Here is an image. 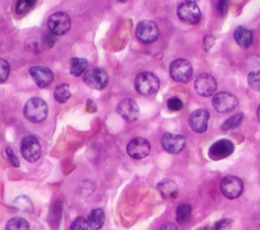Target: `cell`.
<instances>
[{
  "label": "cell",
  "mask_w": 260,
  "mask_h": 230,
  "mask_svg": "<svg viewBox=\"0 0 260 230\" xmlns=\"http://www.w3.org/2000/svg\"><path fill=\"white\" fill-rule=\"evenodd\" d=\"M20 152L26 161L36 162L42 154V148L38 139L30 135L23 137L20 142Z\"/></svg>",
  "instance_id": "8992f818"
},
{
  "label": "cell",
  "mask_w": 260,
  "mask_h": 230,
  "mask_svg": "<svg viewBox=\"0 0 260 230\" xmlns=\"http://www.w3.org/2000/svg\"><path fill=\"white\" fill-rule=\"evenodd\" d=\"M191 206L189 204H181L176 210V220L179 224H184L191 217Z\"/></svg>",
  "instance_id": "603a6c76"
},
{
  "label": "cell",
  "mask_w": 260,
  "mask_h": 230,
  "mask_svg": "<svg viewBox=\"0 0 260 230\" xmlns=\"http://www.w3.org/2000/svg\"><path fill=\"white\" fill-rule=\"evenodd\" d=\"M87 221L83 217H77L71 224V230H88Z\"/></svg>",
  "instance_id": "f546056e"
},
{
  "label": "cell",
  "mask_w": 260,
  "mask_h": 230,
  "mask_svg": "<svg viewBox=\"0 0 260 230\" xmlns=\"http://www.w3.org/2000/svg\"><path fill=\"white\" fill-rule=\"evenodd\" d=\"M117 112L128 123L134 122L139 117V106L135 100L125 98L117 105Z\"/></svg>",
  "instance_id": "5bb4252c"
},
{
  "label": "cell",
  "mask_w": 260,
  "mask_h": 230,
  "mask_svg": "<svg viewBox=\"0 0 260 230\" xmlns=\"http://www.w3.org/2000/svg\"><path fill=\"white\" fill-rule=\"evenodd\" d=\"M49 30L55 35H62L66 33L71 26V19L66 12L58 11L53 13L48 18Z\"/></svg>",
  "instance_id": "5b68a950"
},
{
  "label": "cell",
  "mask_w": 260,
  "mask_h": 230,
  "mask_svg": "<svg viewBox=\"0 0 260 230\" xmlns=\"http://www.w3.org/2000/svg\"><path fill=\"white\" fill-rule=\"evenodd\" d=\"M234 36H235V40H236L237 44L241 48L247 49L253 43V34H252V32L248 28H246V27H244L242 25H239V26L236 27V29L234 31Z\"/></svg>",
  "instance_id": "d6986e66"
},
{
  "label": "cell",
  "mask_w": 260,
  "mask_h": 230,
  "mask_svg": "<svg viewBox=\"0 0 260 230\" xmlns=\"http://www.w3.org/2000/svg\"><path fill=\"white\" fill-rule=\"evenodd\" d=\"M167 106L171 111H178L183 107V102L179 97H171L167 101Z\"/></svg>",
  "instance_id": "4dcf8cb0"
},
{
  "label": "cell",
  "mask_w": 260,
  "mask_h": 230,
  "mask_svg": "<svg viewBox=\"0 0 260 230\" xmlns=\"http://www.w3.org/2000/svg\"><path fill=\"white\" fill-rule=\"evenodd\" d=\"M135 33L143 44H151L157 39L158 27L152 20H142L137 24Z\"/></svg>",
  "instance_id": "9c48e42d"
},
{
  "label": "cell",
  "mask_w": 260,
  "mask_h": 230,
  "mask_svg": "<svg viewBox=\"0 0 260 230\" xmlns=\"http://www.w3.org/2000/svg\"><path fill=\"white\" fill-rule=\"evenodd\" d=\"M235 146L231 140L220 139L214 142L208 150V156L210 159L217 161L230 156L234 152Z\"/></svg>",
  "instance_id": "7c38bea8"
},
{
  "label": "cell",
  "mask_w": 260,
  "mask_h": 230,
  "mask_svg": "<svg viewBox=\"0 0 260 230\" xmlns=\"http://www.w3.org/2000/svg\"><path fill=\"white\" fill-rule=\"evenodd\" d=\"M178 17L189 24H196L201 19V11L199 6L194 1H184L178 5Z\"/></svg>",
  "instance_id": "277c9868"
},
{
  "label": "cell",
  "mask_w": 260,
  "mask_h": 230,
  "mask_svg": "<svg viewBox=\"0 0 260 230\" xmlns=\"http://www.w3.org/2000/svg\"><path fill=\"white\" fill-rule=\"evenodd\" d=\"M257 118H258V120L260 122V105L258 106V109H257Z\"/></svg>",
  "instance_id": "f35d334b"
},
{
  "label": "cell",
  "mask_w": 260,
  "mask_h": 230,
  "mask_svg": "<svg viewBox=\"0 0 260 230\" xmlns=\"http://www.w3.org/2000/svg\"><path fill=\"white\" fill-rule=\"evenodd\" d=\"M5 230H29V225L25 219L14 217L7 222Z\"/></svg>",
  "instance_id": "cb8c5ba5"
},
{
  "label": "cell",
  "mask_w": 260,
  "mask_h": 230,
  "mask_svg": "<svg viewBox=\"0 0 260 230\" xmlns=\"http://www.w3.org/2000/svg\"><path fill=\"white\" fill-rule=\"evenodd\" d=\"M193 74V69L189 61L185 59L174 60L170 65V75L172 79L179 83H187Z\"/></svg>",
  "instance_id": "3957f363"
},
{
  "label": "cell",
  "mask_w": 260,
  "mask_h": 230,
  "mask_svg": "<svg viewBox=\"0 0 260 230\" xmlns=\"http://www.w3.org/2000/svg\"><path fill=\"white\" fill-rule=\"evenodd\" d=\"M243 119H244V114H243L242 112L237 113V114L231 117L230 119H228V120L221 125L220 129H221L222 131H228V130H230V129H233V128H235V127H238V126L242 123Z\"/></svg>",
  "instance_id": "d4e9b609"
},
{
  "label": "cell",
  "mask_w": 260,
  "mask_h": 230,
  "mask_svg": "<svg viewBox=\"0 0 260 230\" xmlns=\"http://www.w3.org/2000/svg\"><path fill=\"white\" fill-rule=\"evenodd\" d=\"M159 230H178V229H177V226L175 224H173L171 222H167V223L161 225Z\"/></svg>",
  "instance_id": "8d00e7d4"
},
{
  "label": "cell",
  "mask_w": 260,
  "mask_h": 230,
  "mask_svg": "<svg viewBox=\"0 0 260 230\" xmlns=\"http://www.w3.org/2000/svg\"><path fill=\"white\" fill-rule=\"evenodd\" d=\"M71 97V92H70V87L66 83H62L56 86L54 90V98L60 102L64 103L66 102L69 98Z\"/></svg>",
  "instance_id": "7402d4cb"
},
{
  "label": "cell",
  "mask_w": 260,
  "mask_h": 230,
  "mask_svg": "<svg viewBox=\"0 0 260 230\" xmlns=\"http://www.w3.org/2000/svg\"><path fill=\"white\" fill-rule=\"evenodd\" d=\"M5 154L7 159L9 160V162L12 164V166L14 167H18L19 166V161L15 155V153L13 152V150L10 147H6L5 148Z\"/></svg>",
  "instance_id": "d6a6232c"
},
{
  "label": "cell",
  "mask_w": 260,
  "mask_h": 230,
  "mask_svg": "<svg viewBox=\"0 0 260 230\" xmlns=\"http://www.w3.org/2000/svg\"><path fill=\"white\" fill-rule=\"evenodd\" d=\"M220 190L226 199L234 200L242 195L244 183L241 178L235 175H226L221 179Z\"/></svg>",
  "instance_id": "52a82bcc"
},
{
  "label": "cell",
  "mask_w": 260,
  "mask_h": 230,
  "mask_svg": "<svg viewBox=\"0 0 260 230\" xmlns=\"http://www.w3.org/2000/svg\"><path fill=\"white\" fill-rule=\"evenodd\" d=\"M209 112L206 109L199 108L193 111L189 118V125L196 133H203L207 130Z\"/></svg>",
  "instance_id": "e0dca14e"
},
{
  "label": "cell",
  "mask_w": 260,
  "mask_h": 230,
  "mask_svg": "<svg viewBox=\"0 0 260 230\" xmlns=\"http://www.w3.org/2000/svg\"><path fill=\"white\" fill-rule=\"evenodd\" d=\"M212 105L218 112L224 113L232 111L238 105L237 97L230 92H218L212 98Z\"/></svg>",
  "instance_id": "8fae6325"
},
{
  "label": "cell",
  "mask_w": 260,
  "mask_h": 230,
  "mask_svg": "<svg viewBox=\"0 0 260 230\" xmlns=\"http://www.w3.org/2000/svg\"><path fill=\"white\" fill-rule=\"evenodd\" d=\"M14 205L22 210V211H26V212H31L32 211V205H31V202L30 200L25 197V196H19L15 199L14 201Z\"/></svg>",
  "instance_id": "4316f807"
},
{
  "label": "cell",
  "mask_w": 260,
  "mask_h": 230,
  "mask_svg": "<svg viewBox=\"0 0 260 230\" xmlns=\"http://www.w3.org/2000/svg\"><path fill=\"white\" fill-rule=\"evenodd\" d=\"M87 60L83 58H72L70 60V73L73 76H80L87 68Z\"/></svg>",
  "instance_id": "44dd1931"
},
{
  "label": "cell",
  "mask_w": 260,
  "mask_h": 230,
  "mask_svg": "<svg viewBox=\"0 0 260 230\" xmlns=\"http://www.w3.org/2000/svg\"><path fill=\"white\" fill-rule=\"evenodd\" d=\"M186 145V139L180 134L165 133L161 137L162 148L172 154H177L181 152Z\"/></svg>",
  "instance_id": "4fadbf2b"
},
{
  "label": "cell",
  "mask_w": 260,
  "mask_h": 230,
  "mask_svg": "<svg viewBox=\"0 0 260 230\" xmlns=\"http://www.w3.org/2000/svg\"><path fill=\"white\" fill-rule=\"evenodd\" d=\"M213 44H214V37H213L212 35H209V34L205 35L204 41H203V46H204V48H205V51H206V52H207V51H209V49H210V48H212Z\"/></svg>",
  "instance_id": "e575fe53"
},
{
  "label": "cell",
  "mask_w": 260,
  "mask_h": 230,
  "mask_svg": "<svg viewBox=\"0 0 260 230\" xmlns=\"http://www.w3.org/2000/svg\"><path fill=\"white\" fill-rule=\"evenodd\" d=\"M150 143L142 137H136L129 141L127 145V153L133 159H142L150 153Z\"/></svg>",
  "instance_id": "30bf717a"
},
{
  "label": "cell",
  "mask_w": 260,
  "mask_h": 230,
  "mask_svg": "<svg viewBox=\"0 0 260 230\" xmlns=\"http://www.w3.org/2000/svg\"><path fill=\"white\" fill-rule=\"evenodd\" d=\"M36 3H37V1H35V0H19L16 3L15 11L18 14L27 13L36 5Z\"/></svg>",
  "instance_id": "484cf974"
},
{
  "label": "cell",
  "mask_w": 260,
  "mask_h": 230,
  "mask_svg": "<svg viewBox=\"0 0 260 230\" xmlns=\"http://www.w3.org/2000/svg\"><path fill=\"white\" fill-rule=\"evenodd\" d=\"M134 86L138 93L143 95H151L158 90L159 80L155 74L144 71L136 76Z\"/></svg>",
  "instance_id": "7a4b0ae2"
},
{
  "label": "cell",
  "mask_w": 260,
  "mask_h": 230,
  "mask_svg": "<svg viewBox=\"0 0 260 230\" xmlns=\"http://www.w3.org/2000/svg\"><path fill=\"white\" fill-rule=\"evenodd\" d=\"M232 224H233L232 219H221L214 224L213 230H230L232 227Z\"/></svg>",
  "instance_id": "1f68e13d"
},
{
  "label": "cell",
  "mask_w": 260,
  "mask_h": 230,
  "mask_svg": "<svg viewBox=\"0 0 260 230\" xmlns=\"http://www.w3.org/2000/svg\"><path fill=\"white\" fill-rule=\"evenodd\" d=\"M228 8H229V6L225 1H219L217 3V10L221 15H224L228 12Z\"/></svg>",
  "instance_id": "d590c367"
},
{
  "label": "cell",
  "mask_w": 260,
  "mask_h": 230,
  "mask_svg": "<svg viewBox=\"0 0 260 230\" xmlns=\"http://www.w3.org/2000/svg\"><path fill=\"white\" fill-rule=\"evenodd\" d=\"M28 72L32 77L35 83L41 88L48 86L54 79L53 72L46 66H32L29 68Z\"/></svg>",
  "instance_id": "2e32d148"
},
{
  "label": "cell",
  "mask_w": 260,
  "mask_h": 230,
  "mask_svg": "<svg viewBox=\"0 0 260 230\" xmlns=\"http://www.w3.org/2000/svg\"><path fill=\"white\" fill-rule=\"evenodd\" d=\"M56 41H57L56 35L54 33H52L51 31L45 33V35H44V43L47 44L49 47H53L55 45Z\"/></svg>",
  "instance_id": "836d02e7"
},
{
  "label": "cell",
  "mask_w": 260,
  "mask_h": 230,
  "mask_svg": "<svg viewBox=\"0 0 260 230\" xmlns=\"http://www.w3.org/2000/svg\"><path fill=\"white\" fill-rule=\"evenodd\" d=\"M86 109H87L88 111H90V112L95 111V110H96V106H95L94 102L91 101V100H88L87 103H86Z\"/></svg>",
  "instance_id": "74e56055"
},
{
  "label": "cell",
  "mask_w": 260,
  "mask_h": 230,
  "mask_svg": "<svg viewBox=\"0 0 260 230\" xmlns=\"http://www.w3.org/2000/svg\"><path fill=\"white\" fill-rule=\"evenodd\" d=\"M83 81L88 87L96 90H102L107 86L109 82V76L103 68L96 67L85 72Z\"/></svg>",
  "instance_id": "ba28073f"
},
{
  "label": "cell",
  "mask_w": 260,
  "mask_h": 230,
  "mask_svg": "<svg viewBox=\"0 0 260 230\" xmlns=\"http://www.w3.org/2000/svg\"><path fill=\"white\" fill-rule=\"evenodd\" d=\"M248 83L252 89L260 91V69L253 71L248 75Z\"/></svg>",
  "instance_id": "83f0119b"
},
{
  "label": "cell",
  "mask_w": 260,
  "mask_h": 230,
  "mask_svg": "<svg viewBox=\"0 0 260 230\" xmlns=\"http://www.w3.org/2000/svg\"><path fill=\"white\" fill-rule=\"evenodd\" d=\"M157 190L165 200H175L178 196V186L172 179H164L158 182Z\"/></svg>",
  "instance_id": "ac0fdd59"
},
{
  "label": "cell",
  "mask_w": 260,
  "mask_h": 230,
  "mask_svg": "<svg viewBox=\"0 0 260 230\" xmlns=\"http://www.w3.org/2000/svg\"><path fill=\"white\" fill-rule=\"evenodd\" d=\"M10 73V66L8 62L2 58H0V82L6 81Z\"/></svg>",
  "instance_id": "f1b7e54d"
},
{
  "label": "cell",
  "mask_w": 260,
  "mask_h": 230,
  "mask_svg": "<svg viewBox=\"0 0 260 230\" xmlns=\"http://www.w3.org/2000/svg\"><path fill=\"white\" fill-rule=\"evenodd\" d=\"M87 224H88V227L91 229V230H99L103 227L104 223H105V212L103 209L101 208H96V209H93L87 219Z\"/></svg>",
  "instance_id": "ffe728a7"
},
{
  "label": "cell",
  "mask_w": 260,
  "mask_h": 230,
  "mask_svg": "<svg viewBox=\"0 0 260 230\" xmlns=\"http://www.w3.org/2000/svg\"><path fill=\"white\" fill-rule=\"evenodd\" d=\"M23 114L25 119L31 123H41L48 116V105L42 98L31 97L26 101L23 107Z\"/></svg>",
  "instance_id": "6da1fadb"
},
{
  "label": "cell",
  "mask_w": 260,
  "mask_h": 230,
  "mask_svg": "<svg viewBox=\"0 0 260 230\" xmlns=\"http://www.w3.org/2000/svg\"><path fill=\"white\" fill-rule=\"evenodd\" d=\"M194 88L199 95L208 97L214 93L216 89V81L213 76L204 73L197 77L194 83Z\"/></svg>",
  "instance_id": "9a60e30c"
}]
</instances>
